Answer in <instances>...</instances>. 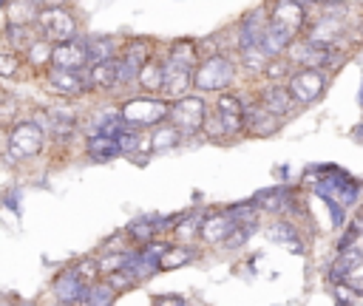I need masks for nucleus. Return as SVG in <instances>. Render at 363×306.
Instances as JSON below:
<instances>
[{"mask_svg":"<svg viewBox=\"0 0 363 306\" xmlns=\"http://www.w3.org/2000/svg\"><path fill=\"white\" fill-rule=\"evenodd\" d=\"M267 235H269V241H275V244H281V246H289L292 252H303L301 238H298V232H295V227H292L289 221H275V224L267 230Z\"/></svg>","mask_w":363,"mask_h":306,"instance_id":"cd10ccee","label":"nucleus"},{"mask_svg":"<svg viewBox=\"0 0 363 306\" xmlns=\"http://www.w3.org/2000/svg\"><path fill=\"white\" fill-rule=\"evenodd\" d=\"M167 57L184 62V65H190V68H199V62H201V45H199L196 40H176V42H170V48H167Z\"/></svg>","mask_w":363,"mask_h":306,"instance_id":"393cba45","label":"nucleus"},{"mask_svg":"<svg viewBox=\"0 0 363 306\" xmlns=\"http://www.w3.org/2000/svg\"><path fill=\"white\" fill-rule=\"evenodd\" d=\"M320 3H349V0H320Z\"/></svg>","mask_w":363,"mask_h":306,"instance_id":"58836bf2","label":"nucleus"},{"mask_svg":"<svg viewBox=\"0 0 363 306\" xmlns=\"http://www.w3.org/2000/svg\"><path fill=\"white\" fill-rule=\"evenodd\" d=\"M45 88L60 94V96H79L82 91H88V76H85V71H68V68L48 65L45 68Z\"/></svg>","mask_w":363,"mask_h":306,"instance_id":"1a4fd4ad","label":"nucleus"},{"mask_svg":"<svg viewBox=\"0 0 363 306\" xmlns=\"http://www.w3.org/2000/svg\"><path fill=\"white\" fill-rule=\"evenodd\" d=\"M286 57L292 60V65H301V68H320V65H326V62L335 57V51L320 48V45H315V42H309V40L303 37V40H292V45L286 48Z\"/></svg>","mask_w":363,"mask_h":306,"instance_id":"f8f14e48","label":"nucleus"},{"mask_svg":"<svg viewBox=\"0 0 363 306\" xmlns=\"http://www.w3.org/2000/svg\"><path fill=\"white\" fill-rule=\"evenodd\" d=\"M162 85H164V57H156L153 54L139 68L136 88H139V94H156V96H162Z\"/></svg>","mask_w":363,"mask_h":306,"instance_id":"6ab92c4d","label":"nucleus"},{"mask_svg":"<svg viewBox=\"0 0 363 306\" xmlns=\"http://www.w3.org/2000/svg\"><path fill=\"white\" fill-rule=\"evenodd\" d=\"M125 230H128V235H130V241L136 246H145V244H150L159 235V224H153V221H133Z\"/></svg>","mask_w":363,"mask_h":306,"instance_id":"2f4dec72","label":"nucleus"},{"mask_svg":"<svg viewBox=\"0 0 363 306\" xmlns=\"http://www.w3.org/2000/svg\"><path fill=\"white\" fill-rule=\"evenodd\" d=\"M43 142H45V128L37 119H17L9 130V153L17 162L40 156Z\"/></svg>","mask_w":363,"mask_h":306,"instance_id":"7ed1b4c3","label":"nucleus"},{"mask_svg":"<svg viewBox=\"0 0 363 306\" xmlns=\"http://www.w3.org/2000/svg\"><path fill=\"white\" fill-rule=\"evenodd\" d=\"M286 88L292 91V96L298 99V105H309V102H315V99L323 94L326 76H323V71H318V68H301V71L289 74Z\"/></svg>","mask_w":363,"mask_h":306,"instance_id":"6e6552de","label":"nucleus"},{"mask_svg":"<svg viewBox=\"0 0 363 306\" xmlns=\"http://www.w3.org/2000/svg\"><path fill=\"white\" fill-rule=\"evenodd\" d=\"M119 113L133 128H153L164 119H170V99L156 94H139L119 105Z\"/></svg>","mask_w":363,"mask_h":306,"instance_id":"f257e3e1","label":"nucleus"},{"mask_svg":"<svg viewBox=\"0 0 363 306\" xmlns=\"http://www.w3.org/2000/svg\"><path fill=\"white\" fill-rule=\"evenodd\" d=\"M182 139H184L182 130L170 119H164V122H159V125L150 128V147H153V153H167V150L179 147Z\"/></svg>","mask_w":363,"mask_h":306,"instance_id":"412c9836","label":"nucleus"},{"mask_svg":"<svg viewBox=\"0 0 363 306\" xmlns=\"http://www.w3.org/2000/svg\"><path fill=\"white\" fill-rule=\"evenodd\" d=\"M23 68V54L17 51H0V79H14Z\"/></svg>","mask_w":363,"mask_h":306,"instance_id":"f704fd0d","label":"nucleus"},{"mask_svg":"<svg viewBox=\"0 0 363 306\" xmlns=\"http://www.w3.org/2000/svg\"><path fill=\"white\" fill-rule=\"evenodd\" d=\"M88 51H91V62H99V60L119 57L122 45L113 37H88Z\"/></svg>","mask_w":363,"mask_h":306,"instance_id":"c85d7f7f","label":"nucleus"},{"mask_svg":"<svg viewBox=\"0 0 363 306\" xmlns=\"http://www.w3.org/2000/svg\"><path fill=\"white\" fill-rule=\"evenodd\" d=\"M318 193H320L326 201H337L340 207H349V204H354L357 181H352V178H346V176H329V178L318 187Z\"/></svg>","mask_w":363,"mask_h":306,"instance_id":"aec40b11","label":"nucleus"},{"mask_svg":"<svg viewBox=\"0 0 363 306\" xmlns=\"http://www.w3.org/2000/svg\"><path fill=\"white\" fill-rule=\"evenodd\" d=\"M252 201L258 204V210H269V212H281L284 207H289V204H292V198H289V193H286L284 187L261 190V193H255V198H252Z\"/></svg>","mask_w":363,"mask_h":306,"instance_id":"bb28decb","label":"nucleus"},{"mask_svg":"<svg viewBox=\"0 0 363 306\" xmlns=\"http://www.w3.org/2000/svg\"><path fill=\"white\" fill-rule=\"evenodd\" d=\"M85 150H88V156H91V159H96V162H108V159H113V156H119V153H122L119 139H116V136H111V133H91V136H88Z\"/></svg>","mask_w":363,"mask_h":306,"instance_id":"4be33fe9","label":"nucleus"},{"mask_svg":"<svg viewBox=\"0 0 363 306\" xmlns=\"http://www.w3.org/2000/svg\"><path fill=\"white\" fill-rule=\"evenodd\" d=\"M238 227V221L230 215V210L224 212H210L201 218V230H199V241L207 246H224V241L230 238V232Z\"/></svg>","mask_w":363,"mask_h":306,"instance_id":"9b49d317","label":"nucleus"},{"mask_svg":"<svg viewBox=\"0 0 363 306\" xmlns=\"http://www.w3.org/2000/svg\"><path fill=\"white\" fill-rule=\"evenodd\" d=\"M51 65H57V68H68V71H85V68L91 65V51H88V40L77 34V37H71V40L54 42Z\"/></svg>","mask_w":363,"mask_h":306,"instance_id":"0eeeda50","label":"nucleus"},{"mask_svg":"<svg viewBox=\"0 0 363 306\" xmlns=\"http://www.w3.org/2000/svg\"><path fill=\"white\" fill-rule=\"evenodd\" d=\"M332 295H335L340 303H346V306H352V303L357 300V289L352 292V289H349L343 280H335V286H332Z\"/></svg>","mask_w":363,"mask_h":306,"instance_id":"e433bc0d","label":"nucleus"},{"mask_svg":"<svg viewBox=\"0 0 363 306\" xmlns=\"http://www.w3.org/2000/svg\"><path fill=\"white\" fill-rule=\"evenodd\" d=\"M238 57H241V65H244L247 71H252V74H264V68H267V62H269V54L264 51V45L241 48Z\"/></svg>","mask_w":363,"mask_h":306,"instance_id":"c756f323","label":"nucleus"},{"mask_svg":"<svg viewBox=\"0 0 363 306\" xmlns=\"http://www.w3.org/2000/svg\"><path fill=\"white\" fill-rule=\"evenodd\" d=\"M116 292H128V289H133L136 283H139V278L133 275V269L130 266H125V269H116V272H108V275H102Z\"/></svg>","mask_w":363,"mask_h":306,"instance_id":"72a5a7b5","label":"nucleus"},{"mask_svg":"<svg viewBox=\"0 0 363 306\" xmlns=\"http://www.w3.org/2000/svg\"><path fill=\"white\" fill-rule=\"evenodd\" d=\"M196 258V249L190 246V244H170L164 252H162V258H159V266L162 269H179V266H184V264H190Z\"/></svg>","mask_w":363,"mask_h":306,"instance_id":"a878e982","label":"nucleus"},{"mask_svg":"<svg viewBox=\"0 0 363 306\" xmlns=\"http://www.w3.org/2000/svg\"><path fill=\"white\" fill-rule=\"evenodd\" d=\"M51 292H54V298H57L60 303H82V300H85V292H88V283H82V280L74 275V269L68 266V269H62V272L54 278Z\"/></svg>","mask_w":363,"mask_h":306,"instance_id":"dca6fc26","label":"nucleus"},{"mask_svg":"<svg viewBox=\"0 0 363 306\" xmlns=\"http://www.w3.org/2000/svg\"><path fill=\"white\" fill-rule=\"evenodd\" d=\"M289 68H292V60H289V57L281 60V54H278V57H269V62H267V68H264V76H269L272 82H278V79L289 76Z\"/></svg>","mask_w":363,"mask_h":306,"instance_id":"c9c22d12","label":"nucleus"},{"mask_svg":"<svg viewBox=\"0 0 363 306\" xmlns=\"http://www.w3.org/2000/svg\"><path fill=\"white\" fill-rule=\"evenodd\" d=\"M37 34H40V31H37ZM37 34L31 31V23H9V26H6V42H9V48L17 51V54H26V48L34 42Z\"/></svg>","mask_w":363,"mask_h":306,"instance_id":"b1692460","label":"nucleus"},{"mask_svg":"<svg viewBox=\"0 0 363 306\" xmlns=\"http://www.w3.org/2000/svg\"><path fill=\"white\" fill-rule=\"evenodd\" d=\"M210 113V105L199 94H184L170 102V122L182 130L184 139H193L204 130V119Z\"/></svg>","mask_w":363,"mask_h":306,"instance_id":"f03ea898","label":"nucleus"},{"mask_svg":"<svg viewBox=\"0 0 363 306\" xmlns=\"http://www.w3.org/2000/svg\"><path fill=\"white\" fill-rule=\"evenodd\" d=\"M201 218H204V215H199V212H193V215H182V221H176V224H173L176 238H179L182 244H193V241L199 238Z\"/></svg>","mask_w":363,"mask_h":306,"instance_id":"7c9ffc66","label":"nucleus"},{"mask_svg":"<svg viewBox=\"0 0 363 306\" xmlns=\"http://www.w3.org/2000/svg\"><path fill=\"white\" fill-rule=\"evenodd\" d=\"M267 26H269V14H267L264 8L250 11V14L241 20V26H238V51H241V48H250V45H261Z\"/></svg>","mask_w":363,"mask_h":306,"instance_id":"f3484780","label":"nucleus"},{"mask_svg":"<svg viewBox=\"0 0 363 306\" xmlns=\"http://www.w3.org/2000/svg\"><path fill=\"white\" fill-rule=\"evenodd\" d=\"M269 20L286 28L289 34H301L306 28V6L298 0H278L269 11Z\"/></svg>","mask_w":363,"mask_h":306,"instance_id":"4468645a","label":"nucleus"},{"mask_svg":"<svg viewBox=\"0 0 363 306\" xmlns=\"http://www.w3.org/2000/svg\"><path fill=\"white\" fill-rule=\"evenodd\" d=\"M71 269H74V275L82 280V283H96L99 278H102V266H99V258H79L77 264H71Z\"/></svg>","mask_w":363,"mask_h":306,"instance_id":"473e14b6","label":"nucleus"},{"mask_svg":"<svg viewBox=\"0 0 363 306\" xmlns=\"http://www.w3.org/2000/svg\"><path fill=\"white\" fill-rule=\"evenodd\" d=\"M213 110L218 113V119L224 122V128H227V133H230V136H238V133H244L247 105L241 102V96H235V94H230V91H218Z\"/></svg>","mask_w":363,"mask_h":306,"instance_id":"9d476101","label":"nucleus"},{"mask_svg":"<svg viewBox=\"0 0 363 306\" xmlns=\"http://www.w3.org/2000/svg\"><path fill=\"white\" fill-rule=\"evenodd\" d=\"M354 3H360V6H363V0H354Z\"/></svg>","mask_w":363,"mask_h":306,"instance_id":"ea45409f","label":"nucleus"},{"mask_svg":"<svg viewBox=\"0 0 363 306\" xmlns=\"http://www.w3.org/2000/svg\"><path fill=\"white\" fill-rule=\"evenodd\" d=\"M281 128V116L272 113L264 102H252L247 105V119H244V130L255 133V136H269Z\"/></svg>","mask_w":363,"mask_h":306,"instance_id":"2eb2a0df","label":"nucleus"},{"mask_svg":"<svg viewBox=\"0 0 363 306\" xmlns=\"http://www.w3.org/2000/svg\"><path fill=\"white\" fill-rule=\"evenodd\" d=\"M51 54H54V42H51L45 34H37L34 42L26 48L23 60H26L31 68H48V65H51Z\"/></svg>","mask_w":363,"mask_h":306,"instance_id":"5701e85b","label":"nucleus"},{"mask_svg":"<svg viewBox=\"0 0 363 306\" xmlns=\"http://www.w3.org/2000/svg\"><path fill=\"white\" fill-rule=\"evenodd\" d=\"M196 88V68L173 60L164 54V85H162V96L164 99H179L184 94H190Z\"/></svg>","mask_w":363,"mask_h":306,"instance_id":"423d86ee","label":"nucleus"},{"mask_svg":"<svg viewBox=\"0 0 363 306\" xmlns=\"http://www.w3.org/2000/svg\"><path fill=\"white\" fill-rule=\"evenodd\" d=\"M85 76H88V88H96V91H116V88H122L119 57L91 62V65L85 68Z\"/></svg>","mask_w":363,"mask_h":306,"instance_id":"ddd939ff","label":"nucleus"},{"mask_svg":"<svg viewBox=\"0 0 363 306\" xmlns=\"http://www.w3.org/2000/svg\"><path fill=\"white\" fill-rule=\"evenodd\" d=\"M235 76V65L227 54H207L196 68V91H227Z\"/></svg>","mask_w":363,"mask_h":306,"instance_id":"20e7f679","label":"nucleus"},{"mask_svg":"<svg viewBox=\"0 0 363 306\" xmlns=\"http://www.w3.org/2000/svg\"><path fill=\"white\" fill-rule=\"evenodd\" d=\"M258 102H264V105H267L272 113H278L281 119L289 116V113L295 110V105H298V99L292 96V91H289L286 85H281V82H272V85L261 88Z\"/></svg>","mask_w":363,"mask_h":306,"instance_id":"a211bd4d","label":"nucleus"},{"mask_svg":"<svg viewBox=\"0 0 363 306\" xmlns=\"http://www.w3.org/2000/svg\"><path fill=\"white\" fill-rule=\"evenodd\" d=\"M156 303H182V298L179 295H159V298H153Z\"/></svg>","mask_w":363,"mask_h":306,"instance_id":"4c0bfd02","label":"nucleus"},{"mask_svg":"<svg viewBox=\"0 0 363 306\" xmlns=\"http://www.w3.org/2000/svg\"><path fill=\"white\" fill-rule=\"evenodd\" d=\"M37 28L51 42H62V40L77 37V17L71 14L68 6H45L37 14Z\"/></svg>","mask_w":363,"mask_h":306,"instance_id":"39448f33","label":"nucleus"}]
</instances>
